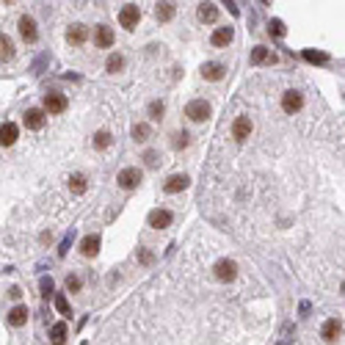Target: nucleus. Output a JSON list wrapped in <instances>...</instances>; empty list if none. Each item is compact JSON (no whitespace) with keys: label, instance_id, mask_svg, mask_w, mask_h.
Masks as SVG:
<instances>
[{"label":"nucleus","instance_id":"6e6552de","mask_svg":"<svg viewBox=\"0 0 345 345\" xmlns=\"http://www.w3.org/2000/svg\"><path fill=\"white\" fill-rule=\"evenodd\" d=\"M251 130H254V125H251L249 116H238V119L232 122V138H235V141H240V144L251 135Z\"/></svg>","mask_w":345,"mask_h":345},{"label":"nucleus","instance_id":"7c9ffc66","mask_svg":"<svg viewBox=\"0 0 345 345\" xmlns=\"http://www.w3.org/2000/svg\"><path fill=\"white\" fill-rule=\"evenodd\" d=\"M304 58L310 63H329V56L326 53H317V50H304Z\"/></svg>","mask_w":345,"mask_h":345},{"label":"nucleus","instance_id":"393cba45","mask_svg":"<svg viewBox=\"0 0 345 345\" xmlns=\"http://www.w3.org/2000/svg\"><path fill=\"white\" fill-rule=\"evenodd\" d=\"M147 113H149V119H152V122H160L163 113H166L163 99H152V102H149V108H147Z\"/></svg>","mask_w":345,"mask_h":345},{"label":"nucleus","instance_id":"c756f323","mask_svg":"<svg viewBox=\"0 0 345 345\" xmlns=\"http://www.w3.org/2000/svg\"><path fill=\"white\" fill-rule=\"evenodd\" d=\"M149 133H152V130H149V125H147V122H138V125L133 127V138H135L138 144H144V141H147V138H149Z\"/></svg>","mask_w":345,"mask_h":345},{"label":"nucleus","instance_id":"aec40b11","mask_svg":"<svg viewBox=\"0 0 345 345\" xmlns=\"http://www.w3.org/2000/svg\"><path fill=\"white\" fill-rule=\"evenodd\" d=\"M196 14H199V20H202V22L213 25V22L219 20V6H216V3H202Z\"/></svg>","mask_w":345,"mask_h":345},{"label":"nucleus","instance_id":"20e7f679","mask_svg":"<svg viewBox=\"0 0 345 345\" xmlns=\"http://www.w3.org/2000/svg\"><path fill=\"white\" fill-rule=\"evenodd\" d=\"M66 108H69L66 94H61V92H47L44 94V111L47 113H63Z\"/></svg>","mask_w":345,"mask_h":345},{"label":"nucleus","instance_id":"2eb2a0df","mask_svg":"<svg viewBox=\"0 0 345 345\" xmlns=\"http://www.w3.org/2000/svg\"><path fill=\"white\" fill-rule=\"evenodd\" d=\"M22 122H25L28 130H42V127H44V111H42V108H28L25 116H22Z\"/></svg>","mask_w":345,"mask_h":345},{"label":"nucleus","instance_id":"4be33fe9","mask_svg":"<svg viewBox=\"0 0 345 345\" xmlns=\"http://www.w3.org/2000/svg\"><path fill=\"white\" fill-rule=\"evenodd\" d=\"M174 11H177L174 3H157L155 6V20L157 22H169L171 17H174Z\"/></svg>","mask_w":345,"mask_h":345},{"label":"nucleus","instance_id":"a211bd4d","mask_svg":"<svg viewBox=\"0 0 345 345\" xmlns=\"http://www.w3.org/2000/svg\"><path fill=\"white\" fill-rule=\"evenodd\" d=\"M86 36H89V31H86V25H69V31H66V42L75 44V47H80V44L86 42Z\"/></svg>","mask_w":345,"mask_h":345},{"label":"nucleus","instance_id":"ddd939ff","mask_svg":"<svg viewBox=\"0 0 345 345\" xmlns=\"http://www.w3.org/2000/svg\"><path fill=\"white\" fill-rule=\"evenodd\" d=\"M113 42H116V36H113V31L108 28V25H97V28H94V44H97V47L108 50V47H113Z\"/></svg>","mask_w":345,"mask_h":345},{"label":"nucleus","instance_id":"58836bf2","mask_svg":"<svg viewBox=\"0 0 345 345\" xmlns=\"http://www.w3.org/2000/svg\"><path fill=\"white\" fill-rule=\"evenodd\" d=\"M8 296H11V298H14V301H17V298L22 296V290H20V287H11V290H8Z\"/></svg>","mask_w":345,"mask_h":345},{"label":"nucleus","instance_id":"4c0bfd02","mask_svg":"<svg viewBox=\"0 0 345 345\" xmlns=\"http://www.w3.org/2000/svg\"><path fill=\"white\" fill-rule=\"evenodd\" d=\"M69 246H72V232L63 238V243H61V249H58V257H66V251H69Z\"/></svg>","mask_w":345,"mask_h":345},{"label":"nucleus","instance_id":"cd10ccee","mask_svg":"<svg viewBox=\"0 0 345 345\" xmlns=\"http://www.w3.org/2000/svg\"><path fill=\"white\" fill-rule=\"evenodd\" d=\"M111 144H113V138H111L108 130H97V133H94V149H108Z\"/></svg>","mask_w":345,"mask_h":345},{"label":"nucleus","instance_id":"b1692460","mask_svg":"<svg viewBox=\"0 0 345 345\" xmlns=\"http://www.w3.org/2000/svg\"><path fill=\"white\" fill-rule=\"evenodd\" d=\"M86 188H89V183H86V174H72L69 177V190L72 193H86Z\"/></svg>","mask_w":345,"mask_h":345},{"label":"nucleus","instance_id":"72a5a7b5","mask_svg":"<svg viewBox=\"0 0 345 345\" xmlns=\"http://www.w3.org/2000/svg\"><path fill=\"white\" fill-rule=\"evenodd\" d=\"M66 290H69V293H80V287H83V282H80V276H75V274H69L66 276Z\"/></svg>","mask_w":345,"mask_h":345},{"label":"nucleus","instance_id":"f257e3e1","mask_svg":"<svg viewBox=\"0 0 345 345\" xmlns=\"http://www.w3.org/2000/svg\"><path fill=\"white\" fill-rule=\"evenodd\" d=\"M144 180V171L135 169V166H130V169H122L119 174H116V183H119L122 190H135L138 185H141Z\"/></svg>","mask_w":345,"mask_h":345},{"label":"nucleus","instance_id":"2f4dec72","mask_svg":"<svg viewBox=\"0 0 345 345\" xmlns=\"http://www.w3.org/2000/svg\"><path fill=\"white\" fill-rule=\"evenodd\" d=\"M39 290H42V298H50L53 296V290H56V284H53L50 276H42V279H39Z\"/></svg>","mask_w":345,"mask_h":345},{"label":"nucleus","instance_id":"0eeeda50","mask_svg":"<svg viewBox=\"0 0 345 345\" xmlns=\"http://www.w3.org/2000/svg\"><path fill=\"white\" fill-rule=\"evenodd\" d=\"M171 221H174V216H171V210H166V207H157V210L149 213L147 224L152 226V229H169Z\"/></svg>","mask_w":345,"mask_h":345},{"label":"nucleus","instance_id":"1a4fd4ad","mask_svg":"<svg viewBox=\"0 0 345 345\" xmlns=\"http://www.w3.org/2000/svg\"><path fill=\"white\" fill-rule=\"evenodd\" d=\"M340 334H343V323H340L337 317H329V320L320 326V337H323V343H337Z\"/></svg>","mask_w":345,"mask_h":345},{"label":"nucleus","instance_id":"c85d7f7f","mask_svg":"<svg viewBox=\"0 0 345 345\" xmlns=\"http://www.w3.org/2000/svg\"><path fill=\"white\" fill-rule=\"evenodd\" d=\"M0 50H3V53H0V56H3V61H11V58H14V42H11L6 33L0 36Z\"/></svg>","mask_w":345,"mask_h":345},{"label":"nucleus","instance_id":"f8f14e48","mask_svg":"<svg viewBox=\"0 0 345 345\" xmlns=\"http://www.w3.org/2000/svg\"><path fill=\"white\" fill-rule=\"evenodd\" d=\"M224 75H226V66H224V63H219V61H207V63H202V78H204V80L216 83V80H221Z\"/></svg>","mask_w":345,"mask_h":345},{"label":"nucleus","instance_id":"39448f33","mask_svg":"<svg viewBox=\"0 0 345 345\" xmlns=\"http://www.w3.org/2000/svg\"><path fill=\"white\" fill-rule=\"evenodd\" d=\"M304 108V94L301 92H296V89H287V92L282 94V111L284 113H298Z\"/></svg>","mask_w":345,"mask_h":345},{"label":"nucleus","instance_id":"c9c22d12","mask_svg":"<svg viewBox=\"0 0 345 345\" xmlns=\"http://www.w3.org/2000/svg\"><path fill=\"white\" fill-rule=\"evenodd\" d=\"M157 157H160V155H157L155 149H147V152H144V163H147L149 169H155V166H157Z\"/></svg>","mask_w":345,"mask_h":345},{"label":"nucleus","instance_id":"423d86ee","mask_svg":"<svg viewBox=\"0 0 345 345\" xmlns=\"http://www.w3.org/2000/svg\"><path fill=\"white\" fill-rule=\"evenodd\" d=\"M213 271H216V279H219V282H235V276H238V265H235V260H226V257L216 262Z\"/></svg>","mask_w":345,"mask_h":345},{"label":"nucleus","instance_id":"4468645a","mask_svg":"<svg viewBox=\"0 0 345 345\" xmlns=\"http://www.w3.org/2000/svg\"><path fill=\"white\" fill-rule=\"evenodd\" d=\"M232 39H235V28H229V25H226V28H216L213 36H210L213 47H229Z\"/></svg>","mask_w":345,"mask_h":345},{"label":"nucleus","instance_id":"473e14b6","mask_svg":"<svg viewBox=\"0 0 345 345\" xmlns=\"http://www.w3.org/2000/svg\"><path fill=\"white\" fill-rule=\"evenodd\" d=\"M56 310L61 312L63 317H69V315H72V310H69V301H66V296H63V293H58V296H56Z\"/></svg>","mask_w":345,"mask_h":345},{"label":"nucleus","instance_id":"f3484780","mask_svg":"<svg viewBox=\"0 0 345 345\" xmlns=\"http://www.w3.org/2000/svg\"><path fill=\"white\" fill-rule=\"evenodd\" d=\"M17 135H20V127L14 122H3V127H0V144L3 147H11L17 141Z\"/></svg>","mask_w":345,"mask_h":345},{"label":"nucleus","instance_id":"a878e982","mask_svg":"<svg viewBox=\"0 0 345 345\" xmlns=\"http://www.w3.org/2000/svg\"><path fill=\"white\" fill-rule=\"evenodd\" d=\"M105 69L111 72V75L122 72V69H125V58H122L119 53H111V56H108V61H105Z\"/></svg>","mask_w":345,"mask_h":345},{"label":"nucleus","instance_id":"f704fd0d","mask_svg":"<svg viewBox=\"0 0 345 345\" xmlns=\"http://www.w3.org/2000/svg\"><path fill=\"white\" fill-rule=\"evenodd\" d=\"M268 31H271V33H274L276 39H282V36L287 33V31H284V22H282V20H271V25H268Z\"/></svg>","mask_w":345,"mask_h":345},{"label":"nucleus","instance_id":"dca6fc26","mask_svg":"<svg viewBox=\"0 0 345 345\" xmlns=\"http://www.w3.org/2000/svg\"><path fill=\"white\" fill-rule=\"evenodd\" d=\"M190 185V180H188V174H171L166 183H163V190L166 193H180V190H185Z\"/></svg>","mask_w":345,"mask_h":345},{"label":"nucleus","instance_id":"e433bc0d","mask_svg":"<svg viewBox=\"0 0 345 345\" xmlns=\"http://www.w3.org/2000/svg\"><path fill=\"white\" fill-rule=\"evenodd\" d=\"M138 260H141V265H152V262H155V254L149 251V249H141V251H138Z\"/></svg>","mask_w":345,"mask_h":345},{"label":"nucleus","instance_id":"9d476101","mask_svg":"<svg viewBox=\"0 0 345 345\" xmlns=\"http://www.w3.org/2000/svg\"><path fill=\"white\" fill-rule=\"evenodd\" d=\"M28 307L25 304H17V307H11L8 310V315H6V320H8V326H14V329H20V326H25L28 323Z\"/></svg>","mask_w":345,"mask_h":345},{"label":"nucleus","instance_id":"f03ea898","mask_svg":"<svg viewBox=\"0 0 345 345\" xmlns=\"http://www.w3.org/2000/svg\"><path fill=\"white\" fill-rule=\"evenodd\" d=\"M185 116L190 122H207L210 119V102H204V99H190L188 105H185Z\"/></svg>","mask_w":345,"mask_h":345},{"label":"nucleus","instance_id":"6ab92c4d","mask_svg":"<svg viewBox=\"0 0 345 345\" xmlns=\"http://www.w3.org/2000/svg\"><path fill=\"white\" fill-rule=\"evenodd\" d=\"M99 251V235H86L83 243H80V254L83 257H97Z\"/></svg>","mask_w":345,"mask_h":345},{"label":"nucleus","instance_id":"ea45409f","mask_svg":"<svg viewBox=\"0 0 345 345\" xmlns=\"http://www.w3.org/2000/svg\"><path fill=\"white\" fill-rule=\"evenodd\" d=\"M340 290H343V296H345V282H343V287H340Z\"/></svg>","mask_w":345,"mask_h":345},{"label":"nucleus","instance_id":"5701e85b","mask_svg":"<svg viewBox=\"0 0 345 345\" xmlns=\"http://www.w3.org/2000/svg\"><path fill=\"white\" fill-rule=\"evenodd\" d=\"M66 323H53V329H50V343L53 345H63L66 343Z\"/></svg>","mask_w":345,"mask_h":345},{"label":"nucleus","instance_id":"bb28decb","mask_svg":"<svg viewBox=\"0 0 345 345\" xmlns=\"http://www.w3.org/2000/svg\"><path fill=\"white\" fill-rule=\"evenodd\" d=\"M190 144V135L185 133V130H177L174 135H171V149H177V152H180V149H185Z\"/></svg>","mask_w":345,"mask_h":345},{"label":"nucleus","instance_id":"7ed1b4c3","mask_svg":"<svg viewBox=\"0 0 345 345\" xmlns=\"http://www.w3.org/2000/svg\"><path fill=\"white\" fill-rule=\"evenodd\" d=\"M138 22H141V8L133 6V3H127V6L119 11V25L125 31H135L138 28Z\"/></svg>","mask_w":345,"mask_h":345},{"label":"nucleus","instance_id":"9b49d317","mask_svg":"<svg viewBox=\"0 0 345 345\" xmlns=\"http://www.w3.org/2000/svg\"><path fill=\"white\" fill-rule=\"evenodd\" d=\"M20 36L28 44H33L36 39H39V31H36V20H33V17H28V14L20 17Z\"/></svg>","mask_w":345,"mask_h":345},{"label":"nucleus","instance_id":"412c9836","mask_svg":"<svg viewBox=\"0 0 345 345\" xmlns=\"http://www.w3.org/2000/svg\"><path fill=\"white\" fill-rule=\"evenodd\" d=\"M251 61L257 63V66H260V63H274V61H276V56H274V53H271L268 47L257 44V47L251 50Z\"/></svg>","mask_w":345,"mask_h":345}]
</instances>
